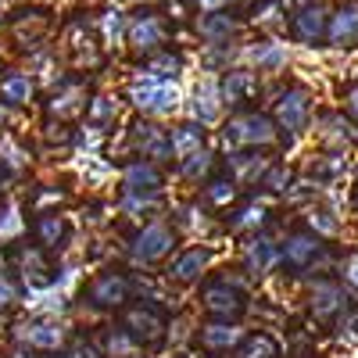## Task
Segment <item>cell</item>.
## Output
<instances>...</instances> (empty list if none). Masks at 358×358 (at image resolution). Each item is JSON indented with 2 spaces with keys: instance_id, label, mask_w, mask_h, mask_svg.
Wrapping results in <instances>:
<instances>
[{
  "instance_id": "cell-1",
  "label": "cell",
  "mask_w": 358,
  "mask_h": 358,
  "mask_svg": "<svg viewBox=\"0 0 358 358\" xmlns=\"http://www.w3.org/2000/svg\"><path fill=\"white\" fill-rule=\"evenodd\" d=\"M129 101L136 111L151 115V118H165L179 108V101H183V94H179V86L169 83V79H158V76H136L129 83Z\"/></svg>"
},
{
  "instance_id": "cell-2",
  "label": "cell",
  "mask_w": 358,
  "mask_h": 358,
  "mask_svg": "<svg viewBox=\"0 0 358 358\" xmlns=\"http://www.w3.org/2000/svg\"><path fill=\"white\" fill-rule=\"evenodd\" d=\"M226 147H268L276 143V118L248 111V115H233L226 129H222Z\"/></svg>"
},
{
  "instance_id": "cell-3",
  "label": "cell",
  "mask_w": 358,
  "mask_h": 358,
  "mask_svg": "<svg viewBox=\"0 0 358 358\" xmlns=\"http://www.w3.org/2000/svg\"><path fill=\"white\" fill-rule=\"evenodd\" d=\"M169 36V25L158 11H136L129 18V47L136 54H158Z\"/></svg>"
},
{
  "instance_id": "cell-4",
  "label": "cell",
  "mask_w": 358,
  "mask_h": 358,
  "mask_svg": "<svg viewBox=\"0 0 358 358\" xmlns=\"http://www.w3.org/2000/svg\"><path fill=\"white\" fill-rule=\"evenodd\" d=\"M172 244H176L172 229H169L165 222H151V226H143V229L136 233L129 255H133L136 265H155V262H162V258L172 251Z\"/></svg>"
},
{
  "instance_id": "cell-5",
  "label": "cell",
  "mask_w": 358,
  "mask_h": 358,
  "mask_svg": "<svg viewBox=\"0 0 358 358\" xmlns=\"http://www.w3.org/2000/svg\"><path fill=\"white\" fill-rule=\"evenodd\" d=\"M190 115H194V122H201V126H212L215 118L222 115V108H226V97H222V83L219 79H212V76H204V79H197L194 83V90H190Z\"/></svg>"
},
{
  "instance_id": "cell-6",
  "label": "cell",
  "mask_w": 358,
  "mask_h": 358,
  "mask_svg": "<svg viewBox=\"0 0 358 358\" xmlns=\"http://www.w3.org/2000/svg\"><path fill=\"white\" fill-rule=\"evenodd\" d=\"M308 108H312V97L308 90L294 86V90H283L273 104V115H276V126L287 129V133H301L305 122H308Z\"/></svg>"
},
{
  "instance_id": "cell-7",
  "label": "cell",
  "mask_w": 358,
  "mask_h": 358,
  "mask_svg": "<svg viewBox=\"0 0 358 358\" xmlns=\"http://www.w3.org/2000/svg\"><path fill=\"white\" fill-rule=\"evenodd\" d=\"M241 57H244L255 72L276 76V72H283L287 62H290V43H283V40L273 36V40H262V43H255V47H244Z\"/></svg>"
},
{
  "instance_id": "cell-8",
  "label": "cell",
  "mask_w": 358,
  "mask_h": 358,
  "mask_svg": "<svg viewBox=\"0 0 358 358\" xmlns=\"http://www.w3.org/2000/svg\"><path fill=\"white\" fill-rule=\"evenodd\" d=\"M15 334L25 348H33V351H54V348L65 344V326L57 319H29Z\"/></svg>"
},
{
  "instance_id": "cell-9",
  "label": "cell",
  "mask_w": 358,
  "mask_h": 358,
  "mask_svg": "<svg viewBox=\"0 0 358 358\" xmlns=\"http://www.w3.org/2000/svg\"><path fill=\"white\" fill-rule=\"evenodd\" d=\"M330 15L334 11H326V4H312V0H308V4L297 8L294 18H290L294 36L301 43H319L326 33H330Z\"/></svg>"
},
{
  "instance_id": "cell-10",
  "label": "cell",
  "mask_w": 358,
  "mask_h": 358,
  "mask_svg": "<svg viewBox=\"0 0 358 358\" xmlns=\"http://www.w3.org/2000/svg\"><path fill=\"white\" fill-rule=\"evenodd\" d=\"M204 308L229 322V319H236V315L244 312V294H241V287L229 283V280L212 283V287L204 290Z\"/></svg>"
},
{
  "instance_id": "cell-11",
  "label": "cell",
  "mask_w": 358,
  "mask_h": 358,
  "mask_svg": "<svg viewBox=\"0 0 358 358\" xmlns=\"http://www.w3.org/2000/svg\"><path fill=\"white\" fill-rule=\"evenodd\" d=\"M326 40L337 50L358 43V0H348V4H341L330 15V33H326Z\"/></svg>"
},
{
  "instance_id": "cell-12",
  "label": "cell",
  "mask_w": 358,
  "mask_h": 358,
  "mask_svg": "<svg viewBox=\"0 0 358 358\" xmlns=\"http://www.w3.org/2000/svg\"><path fill=\"white\" fill-rule=\"evenodd\" d=\"M241 33V22L233 15L212 11V15H201L197 18V36L204 40V47H229V40Z\"/></svg>"
},
{
  "instance_id": "cell-13",
  "label": "cell",
  "mask_w": 358,
  "mask_h": 358,
  "mask_svg": "<svg viewBox=\"0 0 358 358\" xmlns=\"http://www.w3.org/2000/svg\"><path fill=\"white\" fill-rule=\"evenodd\" d=\"M212 248H187L183 255H179L172 265H169V280L176 283H190L197 280L201 273H208V265H212Z\"/></svg>"
},
{
  "instance_id": "cell-14",
  "label": "cell",
  "mask_w": 358,
  "mask_h": 358,
  "mask_svg": "<svg viewBox=\"0 0 358 358\" xmlns=\"http://www.w3.org/2000/svg\"><path fill=\"white\" fill-rule=\"evenodd\" d=\"M126 297H129V283L118 273H104L90 287V305H97V308H118Z\"/></svg>"
},
{
  "instance_id": "cell-15",
  "label": "cell",
  "mask_w": 358,
  "mask_h": 358,
  "mask_svg": "<svg viewBox=\"0 0 358 358\" xmlns=\"http://www.w3.org/2000/svg\"><path fill=\"white\" fill-rule=\"evenodd\" d=\"M280 258H283V251L268 241V236H255V241H248V248H244V268L251 276H265Z\"/></svg>"
},
{
  "instance_id": "cell-16",
  "label": "cell",
  "mask_w": 358,
  "mask_h": 358,
  "mask_svg": "<svg viewBox=\"0 0 358 358\" xmlns=\"http://www.w3.org/2000/svg\"><path fill=\"white\" fill-rule=\"evenodd\" d=\"M126 330L140 341V344H155L162 334H165V322L158 319V312H151V308H129L126 312Z\"/></svg>"
},
{
  "instance_id": "cell-17",
  "label": "cell",
  "mask_w": 358,
  "mask_h": 358,
  "mask_svg": "<svg viewBox=\"0 0 358 358\" xmlns=\"http://www.w3.org/2000/svg\"><path fill=\"white\" fill-rule=\"evenodd\" d=\"M122 183H126V194H158L162 172H158L155 162H133L122 172Z\"/></svg>"
},
{
  "instance_id": "cell-18",
  "label": "cell",
  "mask_w": 358,
  "mask_h": 358,
  "mask_svg": "<svg viewBox=\"0 0 358 358\" xmlns=\"http://www.w3.org/2000/svg\"><path fill=\"white\" fill-rule=\"evenodd\" d=\"M241 341H244V330L233 326V322H208V326H201V344L208 351H229Z\"/></svg>"
},
{
  "instance_id": "cell-19",
  "label": "cell",
  "mask_w": 358,
  "mask_h": 358,
  "mask_svg": "<svg viewBox=\"0 0 358 358\" xmlns=\"http://www.w3.org/2000/svg\"><path fill=\"white\" fill-rule=\"evenodd\" d=\"M97 29H101V40H104L108 47H122V43H129V15H126L122 8H108V11H101Z\"/></svg>"
},
{
  "instance_id": "cell-20",
  "label": "cell",
  "mask_w": 358,
  "mask_h": 358,
  "mask_svg": "<svg viewBox=\"0 0 358 358\" xmlns=\"http://www.w3.org/2000/svg\"><path fill=\"white\" fill-rule=\"evenodd\" d=\"M255 90H258V76H255V69H229L226 79H222V97H226V104H241V101H248Z\"/></svg>"
},
{
  "instance_id": "cell-21",
  "label": "cell",
  "mask_w": 358,
  "mask_h": 358,
  "mask_svg": "<svg viewBox=\"0 0 358 358\" xmlns=\"http://www.w3.org/2000/svg\"><path fill=\"white\" fill-rule=\"evenodd\" d=\"M133 140H136V147L143 151V158H169L172 155V140L158 126H151V122H140L133 129Z\"/></svg>"
},
{
  "instance_id": "cell-22",
  "label": "cell",
  "mask_w": 358,
  "mask_h": 358,
  "mask_svg": "<svg viewBox=\"0 0 358 358\" xmlns=\"http://www.w3.org/2000/svg\"><path fill=\"white\" fill-rule=\"evenodd\" d=\"M341 305H344V290L337 283L322 280V283L312 287V312H315V319H334L341 312Z\"/></svg>"
},
{
  "instance_id": "cell-23",
  "label": "cell",
  "mask_w": 358,
  "mask_h": 358,
  "mask_svg": "<svg viewBox=\"0 0 358 358\" xmlns=\"http://www.w3.org/2000/svg\"><path fill=\"white\" fill-rule=\"evenodd\" d=\"M319 251H322L319 236H312V233H297V236H290L287 248H283V262H287V265H294V268H305Z\"/></svg>"
},
{
  "instance_id": "cell-24",
  "label": "cell",
  "mask_w": 358,
  "mask_h": 358,
  "mask_svg": "<svg viewBox=\"0 0 358 358\" xmlns=\"http://www.w3.org/2000/svg\"><path fill=\"white\" fill-rule=\"evenodd\" d=\"M172 155L183 162V158H190V155H197V151H204V129H201V122H187V126H176L172 129Z\"/></svg>"
},
{
  "instance_id": "cell-25",
  "label": "cell",
  "mask_w": 358,
  "mask_h": 358,
  "mask_svg": "<svg viewBox=\"0 0 358 358\" xmlns=\"http://www.w3.org/2000/svg\"><path fill=\"white\" fill-rule=\"evenodd\" d=\"M33 90H36V79L29 72H8L0 79V97L8 104H29L33 101Z\"/></svg>"
},
{
  "instance_id": "cell-26",
  "label": "cell",
  "mask_w": 358,
  "mask_h": 358,
  "mask_svg": "<svg viewBox=\"0 0 358 358\" xmlns=\"http://www.w3.org/2000/svg\"><path fill=\"white\" fill-rule=\"evenodd\" d=\"M229 169H233V176H236V183H258V179L268 176L273 162L262 158V155H233V158H229Z\"/></svg>"
},
{
  "instance_id": "cell-27",
  "label": "cell",
  "mask_w": 358,
  "mask_h": 358,
  "mask_svg": "<svg viewBox=\"0 0 358 358\" xmlns=\"http://www.w3.org/2000/svg\"><path fill=\"white\" fill-rule=\"evenodd\" d=\"M86 108V90L83 86H62L57 94L50 97V115H57V118H72V115H79Z\"/></svg>"
},
{
  "instance_id": "cell-28",
  "label": "cell",
  "mask_w": 358,
  "mask_h": 358,
  "mask_svg": "<svg viewBox=\"0 0 358 358\" xmlns=\"http://www.w3.org/2000/svg\"><path fill=\"white\" fill-rule=\"evenodd\" d=\"M319 140L334 143V147H348L351 143V122L341 115H322L319 118Z\"/></svg>"
},
{
  "instance_id": "cell-29",
  "label": "cell",
  "mask_w": 358,
  "mask_h": 358,
  "mask_svg": "<svg viewBox=\"0 0 358 358\" xmlns=\"http://www.w3.org/2000/svg\"><path fill=\"white\" fill-rule=\"evenodd\" d=\"M179 72H183V57H179V54H169V50L151 54V62H147V76H158V79L176 83Z\"/></svg>"
},
{
  "instance_id": "cell-30",
  "label": "cell",
  "mask_w": 358,
  "mask_h": 358,
  "mask_svg": "<svg viewBox=\"0 0 358 358\" xmlns=\"http://www.w3.org/2000/svg\"><path fill=\"white\" fill-rule=\"evenodd\" d=\"M104 351H108V358H136L140 355V341L129 330H115V334H108Z\"/></svg>"
},
{
  "instance_id": "cell-31",
  "label": "cell",
  "mask_w": 358,
  "mask_h": 358,
  "mask_svg": "<svg viewBox=\"0 0 358 358\" xmlns=\"http://www.w3.org/2000/svg\"><path fill=\"white\" fill-rule=\"evenodd\" d=\"M115 118H118V101L111 94H97L94 101H90V122H94L97 129L115 122Z\"/></svg>"
},
{
  "instance_id": "cell-32",
  "label": "cell",
  "mask_w": 358,
  "mask_h": 358,
  "mask_svg": "<svg viewBox=\"0 0 358 358\" xmlns=\"http://www.w3.org/2000/svg\"><path fill=\"white\" fill-rule=\"evenodd\" d=\"M36 233H40V244H47V248H57V241L65 236V219H62V215H40V222H36Z\"/></svg>"
},
{
  "instance_id": "cell-33",
  "label": "cell",
  "mask_w": 358,
  "mask_h": 358,
  "mask_svg": "<svg viewBox=\"0 0 358 358\" xmlns=\"http://www.w3.org/2000/svg\"><path fill=\"white\" fill-rule=\"evenodd\" d=\"M25 222L18 215V204H4L0 208V241H15V236H22Z\"/></svg>"
},
{
  "instance_id": "cell-34",
  "label": "cell",
  "mask_w": 358,
  "mask_h": 358,
  "mask_svg": "<svg viewBox=\"0 0 358 358\" xmlns=\"http://www.w3.org/2000/svg\"><path fill=\"white\" fill-rule=\"evenodd\" d=\"M179 172H183V179H201V176H208V172H212V155L197 151V155L183 158V162H179Z\"/></svg>"
},
{
  "instance_id": "cell-35",
  "label": "cell",
  "mask_w": 358,
  "mask_h": 358,
  "mask_svg": "<svg viewBox=\"0 0 358 358\" xmlns=\"http://www.w3.org/2000/svg\"><path fill=\"white\" fill-rule=\"evenodd\" d=\"M255 25L258 29H280L283 25V4L280 0H268V4H262L255 11Z\"/></svg>"
},
{
  "instance_id": "cell-36",
  "label": "cell",
  "mask_w": 358,
  "mask_h": 358,
  "mask_svg": "<svg viewBox=\"0 0 358 358\" xmlns=\"http://www.w3.org/2000/svg\"><path fill=\"white\" fill-rule=\"evenodd\" d=\"M241 358H276V341L265 337V334H258V337H251V341L244 344Z\"/></svg>"
},
{
  "instance_id": "cell-37",
  "label": "cell",
  "mask_w": 358,
  "mask_h": 358,
  "mask_svg": "<svg viewBox=\"0 0 358 358\" xmlns=\"http://www.w3.org/2000/svg\"><path fill=\"white\" fill-rule=\"evenodd\" d=\"M262 222H265V208H262V204H251V208H244V212L233 219V233L255 229V226H262Z\"/></svg>"
},
{
  "instance_id": "cell-38",
  "label": "cell",
  "mask_w": 358,
  "mask_h": 358,
  "mask_svg": "<svg viewBox=\"0 0 358 358\" xmlns=\"http://www.w3.org/2000/svg\"><path fill=\"white\" fill-rule=\"evenodd\" d=\"M308 222H312V229H315V233H326V236L341 233V222H337L330 212H312V215H308Z\"/></svg>"
},
{
  "instance_id": "cell-39",
  "label": "cell",
  "mask_w": 358,
  "mask_h": 358,
  "mask_svg": "<svg viewBox=\"0 0 358 358\" xmlns=\"http://www.w3.org/2000/svg\"><path fill=\"white\" fill-rule=\"evenodd\" d=\"M0 158H4V165H11V169H22L25 165V155L18 151V147H15V140H0Z\"/></svg>"
},
{
  "instance_id": "cell-40",
  "label": "cell",
  "mask_w": 358,
  "mask_h": 358,
  "mask_svg": "<svg viewBox=\"0 0 358 358\" xmlns=\"http://www.w3.org/2000/svg\"><path fill=\"white\" fill-rule=\"evenodd\" d=\"M208 201H215V204H226V201H233V183H229V179H219V183H212V187H208Z\"/></svg>"
},
{
  "instance_id": "cell-41",
  "label": "cell",
  "mask_w": 358,
  "mask_h": 358,
  "mask_svg": "<svg viewBox=\"0 0 358 358\" xmlns=\"http://www.w3.org/2000/svg\"><path fill=\"white\" fill-rule=\"evenodd\" d=\"M176 222L183 229H204V215L197 212V208H183V212L176 215Z\"/></svg>"
},
{
  "instance_id": "cell-42",
  "label": "cell",
  "mask_w": 358,
  "mask_h": 358,
  "mask_svg": "<svg viewBox=\"0 0 358 358\" xmlns=\"http://www.w3.org/2000/svg\"><path fill=\"white\" fill-rule=\"evenodd\" d=\"M287 179H290V172H287L283 165H273V169H268V176H265V187H268V190H283Z\"/></svg>"
},
{
  "instance_id": "cell-43",
  "label": "cell",
  "mask_w": 358,
  "mask_h": 358,
  "mask_svg": "<svg viewBox=\"0 0 358 358\" xmlns=\"http://www.w3.org/2000/svg\"><path fill=\"white\" fill-rule=\"evenodd\" d=\"M11 305H15V287H11L8 276H0V312L11 308Z\"/></svg>"
},
{
  "instance_id": "cell-44",
  "label": "cell",
  "mask_w": 358,
  "mask_h": 358,
  "mask_svg": "<svg viewBox=\"0 0 358 358\" xmlns=\"http://www.w3.org/2000/svg\"><path fill=\"white\" fill-rule=\"evenodd\" d=\"M344 283L358 290V255H351V258L344 262Z\"/></svg>"
},
{
  "instance_id": "cell-45",
  "label": "cell",
  "mask_w": 358,
  "mask_h": 358,
  "mask_svg": "<svg viewBox=\"0 0 358 358\" xmlns=\"http://www.w3.org/2000/svg\"><path fill=\"white\" fill-rule=\"evenodd\" d=\"M229 4V0H194V8L201 11V15H212V11H222Z\"/></svg>"
},
{
  "instance_id": "cell-46",
  "label": "cell",
  "mask_w": 358,
  "mask_h": 358,
  "mask_svg": "<svg viewBox=\"0 0 358 358\" xmlns=\"http://www.w3.org/2000/svg\"><path fill=\"white\" fill-rule=\"evenodd\" d=\"M348 111H351V115L358 118V86H355L351 94H348Z\"/></svg>"
},
{
  "instance_id": "cell-47",
  "label": "cell",
  "mask_w": 358,
  "mask_h": 358,
  "mask_svg": "<svg viewBox=\"0 0 358 358\" xmlns=\"http://www.w3.org/2000/svg\"><path fill=\"white\" fill-rule=\"evenodd\" d=\"M11 358H36V355H33V348H25V344H22V348L11 351Z\"/></svg>"
},
{
  "instance_id": "cell-48",
  "label": "cell",
  "mask_w": 358,
  "mask_h": 358,
  "mask_svg": "<svg viewBox=\"0 0 358 358\" xmlns=\"http://www.w3.org/2000/svg\"><path fill=\"white\" fill-rule=\"evenodd\" d=\"M280 4H283V8H305L308 0H280Z\"/></svg>"
},
{
  "instance_id": "cell-49",
  "label": "cell",
  "mask_w": 358,
  "mask_h": 358,
  "mask_svg": "<svg viewBox=\"0 0 358 358\" xmlns=\"http://www.w3.org/2000/svg\"><path fill=\"white\" fill-rule=\"evenodd\" d=\"M4 118H8V108H4V104H0V122H4Z\"/></svg>"
}]
</instances>
